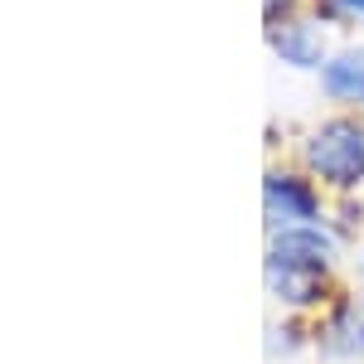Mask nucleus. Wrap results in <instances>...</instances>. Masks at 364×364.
<instances>
[{
	"label": "nucleus",
	"mask_w": 364,
	"mask_h": 364,
	"mask_svg": "<svg viewBox=\"0 0 364 364\" xmlns=\"http://www.w3.org/2000/svg\"><path fill=\"white\" fill-rule=\"evenodd\" d=\"M267 282L277 287L287 301H296V306L316 296V272H311V267H291V262H277V257H272V267H267Z\"/></svg>",
	"instance_id": "20e7f679"
},
{
	"label": "nucleus",
	"mask_w": 364,
	"mask_h": 364,
	"mask_svg": "<svg viewBox=\"0 0 364 364\" xmlns=\"http://www.w3.org/2000/svg\"><path fill=\"white\" fill-rule=\"evenodd\" d=\"M336 5H340V10H350V15H360V20H364V0H336Z\"/></svg>",
	"instance_id": "0eeeda50"
},
{
	"label": "nucleus",
	"mask_w": 364,
	"mask_h": 364,
	"mask_svg": "<svg viewBox=\"0 0 364 364\" xmlns=\"http://www.w3.org/2000/svg\"><path fill=\"white\" fill-rule=\"evenodd\" d=\"M311 166L331 185H355L364 175V132L355 122H331L311 136Z\"/></svg>",
	"instance_id": "f257e3e1"
},
{
	"label": "nucleus",
	"mask_w": 364,
	"mask_h": 364,
	"mask_svg": "<svg viewBox=\"0 0 364 364\" xmlns=\"http://www.w3.org/2000/svg\"><path fill=\"white\" fill-rule=\"evenodd\" d=\"M277 49L291 63H316L321 58V44H316V29L311 25H291L287 34H277Z\"/></svg>",
	"instance_id": "39448f33"
},
{
	"label": "nucleus",
	"mask_w": 364,
	"mask_h": 364,
	"mask_svg": "<svg viewBox=\"0 0 364 364\" xmlns=\"http://www.w3.org/2000/svg\"><path fill=\"white\" fill-rule=\"evenodd\" d=\"M267 214H272V224L296 228L306 219H316V195L291 175H272L267 180Z\"/></svg>",
	"instance_id": "f03ea898"
},
{
	"label": "nucleus",
	"mask_w": 364,
	"mask_h": 364,
	"mask_svg": "<svg viewBox=\"0 0 364 364\" xmlns=\"http://www.w3.org/2000/svg\"><path fill=\"white\" fill-rule=\"evenodd\" d=\"M326 252H331V238L321 233V228H287L277 238V262H291V267H311V272H321L326 267Z\"/></svg>",
	"instance_id": "7ed1b4c3"
},
{
	"label": "nucleus",
	"mask_w": 364,
	"mask_h": 364,
	"mask_svg": "<svg viewBox=\"0 0 364 364\" xmlns=\"http://www.w3.org/2000/svg\"><path fill=\"white\" fill-rule=\"evenodd\" d=\"M326 87L340 92V97H350V92H364V58H336V63H326Z\"/></svg>",
	"instance_id": "423d86ee"
}]
</instances>
